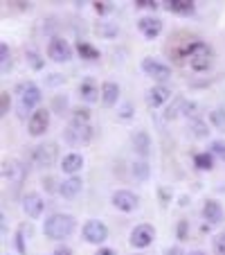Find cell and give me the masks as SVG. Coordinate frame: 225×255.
<instances>
[{"label":"cell","instance_id":"1","mask_svg":"<svg viewBox=\"0 0 225 255\" xmlns=\"http://www.w3.org/2000/svg\"><path fill=\"white\" fill-rule=\"evenodd\" d=\"M43 233L50 240H66V237H70L75 233V217L63 215V212L48 217L43 224Z\"/></svg>","mask_w":225,"mask_h":255},{"label":"cell","instance_id":"2","mask_svg":"<svg viewBox=\"0 0 225 255\" xmlns=\"http://www.w3.org/2000/svg\"><path fill=\"white\" fill-rule=\"evenodd\" d=\"M187 63L196 72H203L212 66V48L203 41H192L187 48Z\"/></svg>","mask_w":225,"mask_h":255},{"label":"cell","instance_id":"3","mask_svg":"<svg viewBox=\"0 0 225 255\" xmlns=\"http://www.w3.org/2000/svg\"><path fill=\"white\" fill-rule=\"evenodd\" d=\"M18 111L20 116H25V113H29L34 109V106L41 102V88L36 86L34 82H27V84H20L18 86Z\"/></svg>","mask_w":225,"mask_h":255},{"label":"cell","instance_id":"4","mask_svg":"<svg viewBox=\"0 0 225 255\" xmlns=\"http://www.w3.org/2000/svg\"><path fill=\"white\" fill-rule=\"evenodd\" d=\"M92 138V127L88 122H75L72 120L66 129V140L72 144V147H81V144H88Z\"/></svg>","mask_w":225,"mask_h":255},{"label":"cell","instance_id":"5","mask_svg":"<svg viewBox=\"0 0 225 255\" xmlns=\"http://www.w3.org/2000/svg\"><path fill=\"white\" fill-rule=\"evenodd\" d=\"M57 160V144L54 142H45V144H39L34 147V154H32V163L41 169H48L54 165Z\"/></svg>","mask_w":225,"mask_h":255},{"label":"cell","instance_id":"6","mask_svg":"<svg viewBox=\"0 0 225 255\" xmlns=\"http://www.w3.org/2000/svg\"><path fill=\"white\" fill-rule=\"evenodd\" d=\"M83 240L90 242V244H104L108 240V228L104 226V222L99 219H90L83 226Z\"/></svg>","mask_w":225,"mask_h":255},{"label":"cell","instance_id":"7","mask_svg":"<svg viewBox=\"0 0 225 255\" xmlns=\"http://www.w3.org/2000/svg\"><path fill=\"white\" fill-rule=\"evenodd\" d=\"M153 237H155V228L151 224H140V226H135L131 231V244L135 249H147V246H151Z\"/></svg>","mask_w":225,"mask_h":255},{"label":"cell","instance_id":"8","mask_svg":"<svg viewBox=\"0 0 225 255\" xmlns=\"http://www.w3.org/2000/svg\"><path fill=\"white\" fill-rule=\"evenodd\" d=\"M48 57L57 63H66L72 59V48L66 39H52L48 45Z\"/></svg>","mask_w":225,"mask_h":255},{"label":"cell","instance_id":"9","mask_svg":"<svg viewBox=\"0 0 225 255\" xmlns=\"http://www.w3.org/2000/svg\"><path fill=\"white\" fill-rule=\"evenodd\" d=\"M48 127H50V111L48 109H36L27 125L29 135H34V138H36V135H43L45 131H48Z\"/></svg>","mask_w":225,"mask_h":255},{"label":"cell","instance_id":"10","mask_svg":"<svg viewBox=\"0 0 225 255\" xmlns=\"http://www.w3.org/2000/svg\"><path fill=\"white\" fill-rule=\"evenodd\" d=\"M142 70L147 72L149 77H153L155 82H164V79L171 77V68L164 66V63H160V61H153V59H144Z\"/></svg>","mask_w":225,"mask_h":255},{"label":"cell","instance_id":"11","mask_svg":"<svg viewBox=\"0 0 225 255\" xmlns=\"http://www.w3.org/2000/svg\"><path fill=\"white\" fill-rule=\"evenodd\" d=\"M113 206L122 212H133L138 208V197L133 192H129V190H117L113 194Z\"/></svg>","mask_w":225,"mask_h":255},{"label":"cell","instance_id":"12","mask_svg":"<svg viewBox=\"0 0 225 255\" xmlns=\"http://www.w3.org/2000/svg\"><path fill=\"white\" fill-rule=\"evenodd\" d=\"M43 206H45L43 199H41V194H36V192H29L27 197L23 199V210L29 219H39V217L43 215Z\"/></svg>","mask_w":225,"mask_h":255},{"label":"cell","instance_id":"13","mask_svg":"<svg viewBox=\"0 0 225 255\" xmlns=\"http://www.w3.org/2000/svg\"><path fill=\"white\" fill-rule=\"evenodd\" d=\"M2 178L20 185L25 178V167H20L18 160H2Z\"/></svg>","mask_w":225,"mask_h":255},{"label":"cell","instance_id":"14","mask_svg":"<svg viewBox=\"0 0 225 255\" xmlns=\"http://www.w3.org/2000/svg\"><path fill=\"white\" fill-rule=\"evenodd\" d=\"M138 27L140 32L144 34V39H155L160 32H162V20L160 18H153V16H144V18L138 20Z\"/></svg>","mask_w":225,"mask_h":255},{"label":"cell","instance_id":"15","mask_svg":"<svg viewBox=\"0 0 225 255\" xmlns=\"http://www.w3.org/2000/svg\"><path fill=\"white\" fill-rule=\"evenodd\" d=\"M223 208H221L219 201H214V199H210V201H205V206H203V219L210 224H221L223 222Z\"/></svg>","mask_w":225,"mask_h":255},{"label":"cell","instance_id":"16","mask_svg":"<svg viewBox=\"0 0 225 255\" xmlns=\"http://www.w3.org/2000/svg\"><path fill=\"white\" fill-rule=\"evenodd\" d=\"M169 97H171V91L160 84V86H153L151 91L147 93V104L151 106V109H158V106H162Z\"/></svg>","mask_w":225,"mask_h":255},{"label":"cell","instance_id":"17","mask_svg":"<svg viewBox=\"0 0 225 255\" xmlns=\"http://www.w3.org/2000/svg\"><path fill=\"white\" fill-rule=\"evenodd\" d=\"M196 106L192 104V102H187V100H182V97H176L173 100V104L167 109V113H164V120H176L178 116H182V113H189V111H194Z\"/></svg>","mask_w":225,"mask_h":255},{"label":"cell","instance_id":"18","mask_svg":"<svg viewBox=\"0 0 225 255\" xmlns=\"http://www.w3.org/2000/svg\"><path fill=\"white\" fill-rule=\"evenodd\" d=\"M59 192H61V197H63V199H75L79 192H81V178L70 176L68 181H63V183H61Z\"/></svg>","mask_w":225,"mask_h":255},{"label":"cell","instance_id":"19","mask_svg":"<svg viewBox=\"0 0 225 255\" xmlns=\"http://www.w3.org/2000/svg\"><path fill=\"white\" fill-rule=\"evenodd\" d=\"M81 167H83V158H81V154H68V156H63V160H61V169H63L66 174H77Z\"/></svg>","mask_w":225,"mask_h":255},{"label":"cell","instance_id":"20","mask_svg":"<svg viewBox=\"0 0 225 255\" xmlns=\"http://www.w3.org/2000/svg\"><path fill=\"white\" fill-rule=\"evenodd\" d=\"M117 97H120V86H117L115 82H106L104 86H101V102H104L106 106L117 104Z\"/></svg>","mask_w":225,"mask_h":255},{"label":"cell","instance_id":"21","mask_svg":"<svg viewBox=\"0 0 225 255\" xmlns=\"http://www.w3.org/2000/svg\"><path fill=\"white\" fill-rule=\"evenodd\" d=\"M167 9L171 11V14H194V9H196V5H194L192 0H169L167 2Z\"/></svg>","mask_w":225,"mask_h":255},{"label":"cell","instance_id":"22","mask_svg":"<svg viewBox=\"0 0 225 255\" xmlns=\"http://www.w3.org/2000/svg\"><path fill=\"white\" fill-rule=\"evenodd\" d=\"M133 147L135 151H138L140 156H149V149H151V138H149L147 131H138V133L133 135Z\"/></svg>","mask_w":225,"mask_h":255},{"label":"cell","instance_id":"23","mask_svg":"<svg viewBox=\"0 0 225 255\" xmlns=\"http://www.w3.org/2000/svg\"><path fill=\"white\" fill-rule=\"evenodd\" d=\"M79 95H81L83 102L92 104V102H97V97H99V91H97L92 79H86V82H81V86H79Z\"/></svg>","mask_w":225,"mask_h":255},{"label":"cell","instance_id":"24","mask_svg":"<svg viewBox=\"0 0 225 255\" xmlns=\"http://www.w3.org/2000/svg\"><path fill=\"white\" fill-rule=\"evenodd\" d=\"M77 52L81 54V59H86V61H97V59H99V50L92 48L86 41H79L77 43Z\"/></svg>","mask_w":225,"mask_h":255},{"label":"cell","instance_id":"25","mask_svg":"<svg viewBox=\"0 0 225 255\" xmlns=\"http://www.w3.org/2000/svg\"><path fill=\"white\" fill-rule=\"evenodd\" d=\"M194 165H196L198 169H203V172H210V169L214 167L212 154H207V151H203V154H196V156H194Z\"/></svg>","mask_w":225,"mask_h":255},{"label":"cell","instance_id":"26","mask_svg":"<svg viewBox=\"0 0 225 255\" xmlns=\"http://www.w3.org/2000/svg\"><path fill=\"white\" fill-rule=\"evenodd\" d=\"M11 68V57H9V48H7V43H0V70H2V75H7Z\"/></svg>","mask_w":225,"mask_h":255},{"label":"cell","instance_id":"27","mask_svg":"<svg viewBox=\"0 0 225 255\" xmlns=\"http://www.w3.org/2000/svg\"><path fill=\"white\" fill-rule=\"evenodd\" d=\"M210 120H212V125H214L216 129L225 131V111L223 109H214V111L210 113Z\"/></svg>","mask_w":225,"mask_h":255},{"label":"cell","instance_id":"28","mask_svg":"<svg viewBox=\"0 0 225 255\" xmlns=\"http://www.w3.org/2000/svg\"><path fill=\"white\" fill-rule=\"evenodd\" d=\"M133 176L140 178V181H147L149 178V165L144 163V160H140V163L133 165Z\"/></svg>","mask_w":225,"mask_h":255},{"label":"cell","instance_id":"29","mask_svg":"<svg viewBox=\"0 0 225 255\" xmlns=\"http://www.w3.org/2000/svg\"><path fill=\"white\" fill-rule=\"evenodd\" d=\"M189 129L194 131V135H196V138H205V135L210 133V131H207V125H205V122H201V120H192Z\"/></svg>","mask_w":225,"mask_h":255},{"label":"cell","instance_id":"30","mask_svg":"<svg viewBox=\"0 0 225 255\" xmlns=\"http://www.w3.org/2000/svg\"><path fill=\"white\" fill-rule=\"evenodd\" d=\"M210 149L214 156H219V158L225 160V140H214V142L210 144Z\"/></svg>","mask_w":225,"mask_h":255},{"label":"cell","instance_id":"31","mask_svg":"<svg viewBox=\"0 0 225 255\" xmlns=\"http://www.w3.org/2000/svg\"><path fill=\"white\" fill-rule=\"evenodd\" d=\"M214 251L216 255H225V231L214 237Z\"/></svg>","mask_w":225,"mask_h":255},{"label":"cell","instance_id":"32","mask_svg":"<svg viewBox=\"0 0 225 255\" xmlns=\"http://www.w3.org/2000/svg\"><path fill=\"white\" fill-rule=\"evenodd\" d=\"M72 120H75V122H88V120H90V111H88V109H75Z\"/></svg>","mask_w":225,"mask_h":255},{"label":"cell","instance_id":"33","mask_svg":"<svg viewBox=\"0 0 225 255\" xmlns=\"http://www.w3.org/2000/svg\"><path fill=\"white\" fill-rule=\"evenodd\" d=\"M27 61L32 63V68L34 70H41V68H43V61H41V57L36 52H32V50H29L27 52Z\"/></svg>","mask_w":225,"mask_h":255},{"label":"cell","instance_id":"34","mask_svg":"<svg viewBox=\"0 0 225 255\" xmlns=\"http://www.w3.org/2000/svg\"><path fill=\"white\" fill-rule=\"evenodd\" d=\"M135 7H140V9H155L158 2L155 0H135Z\"/></svg>","mask_w":225,"mask_h":255},{"label":"cell","instance_id":"35","mask_svg":"<svg viewBox=\"0 0 225 255\" xmlns=\"http://www.w3.org/2000/svg\"><path fill=\"white\" fill-rule=\"evenodd\" d=\"M131 113H133V109H131V104H122V109H120V118H122V120H129V118H131Z\"/></svg>","mask_w":225,"mask_h":255},{"label":"cell","instance_id":"36","mask_svg":"<svg viewBox=\"0 0 225 255\" xmlns=\"http://www.w3.org/2000/svg\"><path fill=\"white\" fill-rule=\"evenodd\" d=\"M95 11L97 14H106V11H110V2H95Z\"/></svg>","mask_w":225,"mask_h":255},{"label":"cell","instance_id":"37","mask_svg":"<svg viewBox=\"0 0 225 255\" xmlns=\"http://www.w3.org/2000/svg\"><path fill=\"white\" fill-rule=\"evenodd\" d=\"M7 109H9V93L2 91V109H0V113H2V116H7Z\"/></svg>","mask_w":225,"mask_h":255},{"label":"cell","instance_id":"38","mask_svg":"<svg viewBox=\"0 0 225 255\" xmlns=\"http://www.w3.org/2000/svg\"><path fill=\"white\" fill-rule=\"evenodd\" d=\"M52 255H72V249L70 246H57Z\"/></svg>","mask_w":225,"mask_h":255},{"label":"cell","instance_id":"39","mask_svg":"<svg viewBox=\"0 0 225 255\" xmlns=\"http://www.w3.org/2000/svg\"><path fill=\"white\" fill-rule=\"evenodd\" d=\"M16 246H18L20 253H25V244H23V231L16 233Z\"/></svg>","mask_w":225,"mask_h":255},{"label":"cell","instance_id":"40","mask_svg":"<svg viewBox=\"0 0 225 255\" xmlns=\"http://www.w3.org/2000/svg\"><path fill=\"white\" fill-rule=\"evenodd\" d=\"M185 235H187V222H180V224H178V237H180V240H185Z\"/></svg>","mask_w":225,"mask_h":255},{"label":"cell","instance_id":"41","mask_svg":"<svg viewBox=\"0 0 225 255\" xmlns=\"http://www.w3.org/2000/svg\"><path fill=\"white\" fill-rule=\"evenodd\" d=\"M43 185L48 188V192H54V181L52 178H48V181H43Z\"/></svg>","mask_w":225,"mask_h":255},{"label":"cell","instance_id":"42","mask_svg":"<svg viewBox=\"0 0 225 255\" xmlns=\"http://www.w3.org/2000/svg\"><path fill=\"white\" fill-rule=\"evenodd\" d=\"M97 255H117V253L113 249H99V253H97Z\"/></svg>","mask_w":225,"mask_h":255},{"label":"cell","instance_id":"43","mask_svg":"<svg viewBox=\"0 0 225 255\" xmlns=\"http://www.w3.org/2000/svg\"><path fill=\"white\" fill-rule=\"evenodd\" d=\"M164 255H180V249L178 246H173V249H167V253Z\"/></svg>","mask_w":225,"mask_h":255},{"label":"cell","instance_id":"44","mask_svg":"<svg viewBox=\"0 0 225 255\" xmlns=\"http://www.w3.org/2000/svg\"><path fill=\"white\" fill-rule=\"evenodd\" d=\"M189 255H207V253H203V251H192Z\"/></svg>","mask_w":225,"mask_h":255}]
</instances>
